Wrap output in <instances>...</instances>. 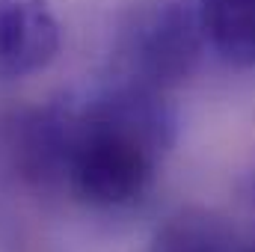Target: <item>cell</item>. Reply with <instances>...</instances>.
Returning <instances> with one entry per match:
<instances>
[{"instance_id":"1","label":"cell","mask_w":255,"mask_h":252,"mask_svg":"<svg viewBox=\"0 0 255 252\" xmlns=\"http://www.w3.org/2000/svg\"><path fill=\"white\" fill-rule=\"evenodd\" d=\"M175 142L163 92L119 80L80 107H63L60 187L95 208H125L154 184Z\"/></svg>"},{"instance_id":"2","label":"cell","mask_w":255,"mask_h":252,"mask_svg":"<svg viewBox=\"0 0 255 252\" xmlns=\"http://www.w3.org/2000/svg\"><path fill=\"white\" fill-rule=\"evenodd\" d=\"M199 9L187 0H139L116 33L122 80L148 89H169L190 74L205 48Z\"/></svg>"},{"instance_id":"3","label":"cell","mask_w":255,"mask_h":252,"mask_svg":"<svg viewBox=\"0 0 255 252\" xmlns=\"http://www.w3.org/2000/svg\"><path fill=\"white\" fill-rule=\"evenodd\" d=\"M60 54L51 0H0V83L45 71Z\"/></svg>"},{"instance_id":"4","label":"cell","mask_w":255,"mask_h":252,"mask_svg":"<svg viewBox=\"0 0 255 252\" xmlns=\"http://www.w3.org/2000/svg\"><path fill=\"white\" fill-rule=\"evenodd\" d=\"M205 42L220 60L255 68V0H196Z\"/></svg>"},{"instance_id":"5","label":"cell","mask_w":255,"mask_h":252,"mask_svg":"<svg viewBox=\"0 0 255 252\" xmlns=\"http://www.w3.org/2000/svg\"><path fill=\"white\" fill-rule=\"evenodd\" d=\"M154 252H255V244L235 241V235L208 217L184 214L160 229Z\"/></svg>"},{"instance_id":"6","label":"cell","mask_w":255,"mask_h":252,"mask_svg":"<svg viewBox=\"0 0 255 252\" xmlns=\"http://www.w3.org/2000/svg\"><path fill=\"white\" fill-rule=\"evenodd\" d=\"M247 208H250V214L255 217V169L250 172V181H247Z\"/></svg>"}]
</instances>
